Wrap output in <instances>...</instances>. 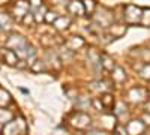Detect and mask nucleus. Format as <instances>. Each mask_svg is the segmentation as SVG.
<instances>
[{"mask_svg": "<svg viewBox=\"0 0 150 135\" xmlns=\"http://www.w3.org/2000/svg\"><path fill=\"white\" fill-rule=\"evenodd\" d=\"M141 12H143V9L137 8V6H128L126 14H125V20H126L129 24H131V21H132V24L138 23L141 20Z\"/></svg>", "mask_w": 150, "mask_h": 135, "instance_id": "obj_1", "label": "nucleus"}, {"mask_svg": "<svg viewBox=\"0 0 150 135\" xmlns=\"http://www.w3.org/2000/svg\"><path fill=\"white\" fill-rule=\"evenodd\" d=\"M68 9H69L71 14H75V15H80V14H83V12H84L83 5L80 3V5H78V8H77V6H75V2H72V3L68 6Z\"/></svg>", "mask_w": 150, "mask_h": 135, "instance_id": "obj_2", "label": "nucleus"}, {"mask_svg": "<svg viewBox=\"0 0 150 135\" xmlns=\"http://www.w3.org/2000/svg\"><path fill=\"white\" fill-rule=\"evenodd\" d=\"M9 119H12V114H11V113H8L6 110L0 108V123H8Z\"/></svg>", "mask_w": 150, "mask_h": 135, "instance_id": "obj_3", "label": "nucleus"}, {"mask_svg": "<svg viewBox=\"0 0 150 135\" xmlns=\"http://www.w3.org/2000/svg\"><path fill=\"white\" fill-rule=\"evenodd\" d=\"M101 101H102V104H104V105L111 107V105H112V96L107 93V95H104V96L101 98Z\"/></svg>", "mask_w": 150, "mask_h": 135, "instance_id": "obj_4", "label": "nucleus"}]
</instances>
